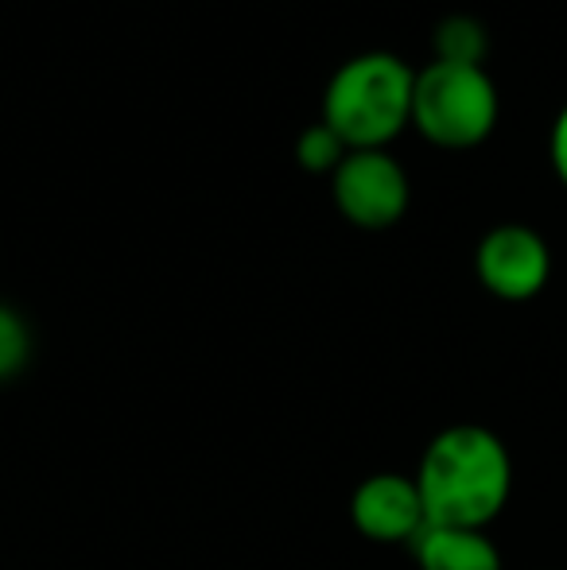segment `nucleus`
Listing matches in <instances>:
<instances>
[{
  "label": "nucleus",
  "mask_w": 567,
  "mask_h": 570,
  "mask_svg": "<svg viewBox=\"0 0 567 570\" xmlns=\"http://www.w3.org/2000/svg\"><path fill=\"white\" fill-rule=\"evenodd\" d=\"M417 489L424 497L428 524L486 532L514 493V458L490 428L454 423L424 446Z\"/></svg>",
  "instance_id": "nucleus-1"
},
{
  "label": "nucleus",
  "mask_w": 567,
  "mask_h": 570,
  "mask_svg": "<svg viewBox=\"0 0 567 570\" xmlns=\"http://www.w3.org/2000/svg\"><path fill=\"white\" fill-rule=\"evenodd\" d=\"M417 70L393 51H362L331 75L323 90V120L350 151L389 148L412 128Z\"/></svg>",
  "instance_id": "nucleus-2"
},
{
  "label": "nucleus",
  "mask_w": 567,
  "mask_h": 570,
  "mask_svg": "<svg viewBox=\"0 0 567 570\" xmlns=\"http://www.w3.org/2000/svg\"><path fill=\"white\" fill-rule=\"evenodd\" d=\"M498 86L486 67H459V62L431 59L417 70L412 90V128L443 151H470L486 144L498 128Z\"/></svg>",
  "instance_id": "nucleus-3"
},
{
  "label": "nucleus",
  "mask_w": 567,
  "mask_h": 570,
  "mask_svg": "<svg viewBox=\"0 0 567 570\" xmlns=\"http://www.w3.org/2000/svg\"><path fill=\"white\" fill-rule=\"evenodd\" d=\"M334 210L354 229H393L409 214L412 183L404 164L389 148L373 151H346L331 175Z\"/></svg>",
  "instance_id": "nucleus-4"
},
{
  "label": "nucleus",
  "mask_w": 567,
  "mask_h": 570,
  "mask_svg": "<svg viewBox=\"0 0 567 570\" xmlns=\"http://www.w3.org/2000/svg\"><path fill=\"white\" fill-rule=\"evenodd\" d=\"M475 272L478 284L506 303H529L548 287L553 276V253L548 240L537 229L517 226H493L475 248Z\"/></svg>",
  "instance_id": "nucleus-5"
},
{
  "label": "nucleus",
  "mask_w": 567,
  "mask_h": 570,
  "mask_svg": "<svg viewBox=\"0 0 567 570\" xmlns=\"http://www.w3.org/2000/svg\"><path fill=\"white\" fill-rule=\"evenodd\" d=\"M350 520L358 535L370 543H417L428 528L424 497L417 489V478L404 473H373L350 497Z\"/></svg>",
  "instance_id": "nucleus-6"
},
{
  "label": "nucleus",
  "mask_w": 567,
  "mask_h": 570,
  "mask_svg": "<svg viewBox=\"0 0 567 570\" xmlns=\"http://www.w3.org/2000/svg\"><path fill=\"white\" fill-rule=\"evenodd\" d=\"M420 570H501V551L482 528L428 524L412 543Z\"/></svg>",
  "instance_id": "nucleus-7"
},
{
  "label": "nucleus",
  "mask_w": 567,
  "mask_h": 570,
  "mask_svg": "<svg viewBox=\"0 0 567 570\" xmlns=\"http://www.w3.org/2000/svg\"><path fill=\"white\" fill-rule=\"evenodd\" d=\"M439 62H459V67H482L486 51H490V36H486L482 20L475 16H447L439 20L436 36H431Z\"/></svg>",
  "instance_id": "nucleus-8"
},
{
  "label": "nucleus",
  "mask_w": 567,
  "mask_h": 570,
  "mask_svg": "<svg viewBox=\"0 0 567 570\" xmlns=\"http://www.w3.org/2000/svg\"><path fill=\"white\" fill-rule=\"evenodd\" d=\"M346 151L350 148L339 140V132H331L323 120H315V125L303 128L300 140H295V164L307 175H326V179H331L334 167L346 159Z\"/></svg>",
  "instance_id": "nucleus-9"
},
{
  "label": "nucleus",
  "mask_w": 567,
  "mask_h": 570,
  "mask_svg": "<svg viewBox=\"0 0 567 570\" xmlns=\"http://www.w3.org/2000/svg\"><path fill=\"white\" fill-rule=\"evenodd\" d=\"M31 361V331L20 311L0 303V381H12Z\"/></svg>",
  "instance_id": "nucleus-10"
},
{
  "label": "nucleus",
  "mask_w": 567,
  "mask_h": 570,
  "mask_svg": "<svg viewBox=\"0 0 567 570\" xmlns=\"http://www.w3.org/2000/svg\"><path fill=\"white\" fill-rule=\"evenodd\" d=\"M548 159H553L556 179L567 187V101L553 120V136H548Z\"/></svg>",
  "instance_id": "nucleus-11"
}]
</instances>
